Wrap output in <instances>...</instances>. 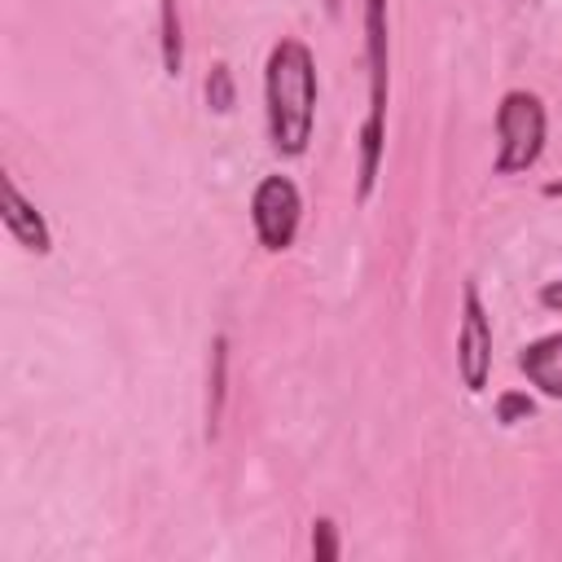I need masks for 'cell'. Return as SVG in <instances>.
Masks as SVG:
<instances>
[{"mask_svg":"<svg viewBox=\"0 0 562 562\" xmlns=\"http://www.w3.org/2000/svg\"><path fill=\"white\" fill-rule=\"evenodd\" d=\"M263 114H268V140L281 158L307 154L312 127H316V57L294 35H281L268 48Z\"/></svg>","mask_w":562,"mask_h":562,"instance_id":"6da1fadb","label":"cell"},{"mask_svg":"<svg viewBox=\"0 0 562 562\" xmlns=\"http://www.w3.org/2000/svg\"><path fill=\"white\" fill-rule=\"evenodd\" d=\"M364 26V66H369V114L360 123V162H356V202H369L386 149V101H391V13L386 0H360Z\"/></svg>","mask_w":562,"mask_h":562,"instance_id":"7a4b0ae2","label":"cell"},{"mask_svg":"<svg viewBox=\"0 0 562 562\" xmlns=\"http://www.w3.org/2000/svg\"><path fill=\"white\" fill-rule=\"evenodd\" d=\"M549 136V114L544 101L527 88H509L496 105V176H518L531 171L544 154Z\"/></svg>","mask_w":562,"mask_h":562,"instance_id":"3957f363","label":"cell"},{"mask_svg":"<svg viewBox=\"0 0 562 562\" xmlns=\"http://www.w3.org/2000/svg\"><path fill=\"white\" fill-rule=\"evenodd\" d=\"M299 220H303V193L290 176H263L250 193V224L263 250L281 255L294 246L299 237Z\"/></svg>","mask_w":562,"mask_h":562,"instance_id":"277c9868","label":"cell"},{"mask_svg":"<svg viewBox=\"0 0 562 562\" xmlns=\"http://www.w3.org/2000/svg\"><path fill=\"white\" fill-rule=\"evenodd\" d=\"M457 373L465 391H483L492 378V321L479 299V285H461V329H457Z\"/></svg>","mask_w":562,"mask_h":562,"instance_id":"5b68a950","label":"cell"},{"mask_svg":"<svg viewBox=\"0 0 562 562\" xmlns=\"http://www.w3.org/2000/svg\"><path fill=\"white\" fill-rule=\"evenodd\" d=\"M0 220H4L9 237H13L26 255H48V250H53V228H48V220L35 211V202L22 198V189H18V180H13L9 171L0 176Z\"/></svg>","mask_w":562,"mask_h":562,"instance_id":"8992f818","label":"cell"},{"mask_svg":"<svg viewBox=\"0 0 562 562\" xmlns=\"http://www.w3.org/2000/svg\"><path fill=\"white\" fill-rule=\"evenodd\" d=\"M518 369L527 373V382L549 395V400H562V329L558 334H544L536 342H527L518 351Z\"/></svg>","mask_w":562,"mask_h":562,"instance_id":"52a82bcc","label":"cell"},{"mask_svg":"<svg viewBox=\"0 0 562 562\" xmlns=\"http://www.w3.org/2000/svg\"><path fill=\"white\" fill-rule=\"evenodd\" d=\"M206 443L220 439L224 400H228V334H215L206 347Z\"/></svg>","mask_w":562,"mask_h":562,"instance_id":"ba28073f","label":"cell"},{"mask_svg":"<svg viewBox=\"0 0 562 562\" xmlns=\"http://www.w3.org/2000/svg\"><path fill=\"white\" fill-rule=\"evenodd\" d=\"M158 48H162V75L180 79L184 70V22L176 0H158Z\"/></svg>","mask_w":562,"mask_h":562,"instance_id":"9c48e42d","label":"cell"},{"mask_svg":"<svg viewBox=\"0 0 562 562\" xmlns=\"http://www.w3.org/2000/svg\"><path fill=\"white\" fill-rule=\"evenodd\" d=\"M206 105H211L215 114H228V110L237 105V88H233V70H228L224 61H215V66L206 70Z\"/></svg>","mask_w":562,"mask_h":562,"instance_id":"30bf717a","label":"cell"},{"mask_svg":"<svg viewBox=\"0 0 562 562\" xmlns=\"http://www.w3.org/2000/svg\"><path fill=\"white\" fill-rule=\"evenodd\" d=\"M536 413V400L527 395V391H505V395H496V422L501 426H518V422H527Z\"/></svg>","mask_w":562,"mask_h":562,"instance_id":"8fae6325","label":"cell"},{"mask_svg":"<svg viewBox=\"0 0 562 562\" xmlns=\"http://www.w3.org/2000/svg\"><path fill=\"white\" fill-rule=\"evenodd\" d=\"M312 558H321V562L342 558V540H338V522L334 518H316L312 522Z\"/></svg>","mask_w":562,"mask_h":562,"instance_id":"7c38bea8","label":"cell"},{"mask_svg":"<svg viewBox=\"0 0 562 562\" xmlns=\"http://www.w3.org/2000/svg\"><path fill=\"white\" fill-rule=\"evenodd\" d=\"M540 303H544L549 312H562V277H558V281H544V285H540Z\"/></svg>","mask_w":562,"mask_h":562,"instance_id":"4fadbf2b","label":"cell"},{"mask_svg":"<svg viewBox=\"0 0 562 562\" xmlns=\"http://www.w3.org/2000/svg\"><path fill=\"white\" fill-rule=\"evenodd\" d=\"M325 13H329V18H338V13H342V0H325Z\"/></svg>","mask_w":562,"mask_h":562,"instance_id":"5bb4252c","label":"cell"}]
</instances>
